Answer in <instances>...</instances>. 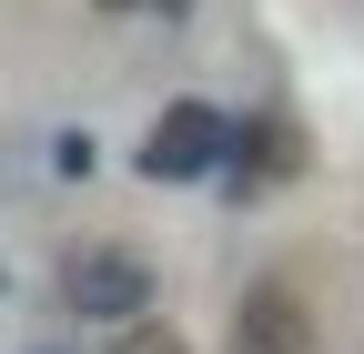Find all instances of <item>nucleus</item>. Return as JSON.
I'll return each instance as SVG.
<instances>
[{"instance_id": "f257e3e1", "label": "nucleus", "mask_w": 364, "mask_h": 354, "mask_svg": "<svg viewBox=\"0 0 364 354\" xmlns=\"http://www.w3.org/2000/svg\"><path fill=\"white\" fill-rule=\"evenodd\" d=\"M61 304L81 324H132V314H152V263L132 253V243H81L71 263H61Z\"/></svg>"}, {"instance_id": "f03ea898", "label": "nucleus", "mask_w": 364, "mask_h": 354, "mask_svg": "<svg viewBox=\"0 0 364 354\" xmlns=\"http://www.w3.org/2000/svg\"><path fill=\"white\" fill-rule=\"evenodd\" d=\"M233 162V122H223L213 102H172L152 132H142V172L152 183H203V172Z\"/></svg>"}, {"instance_id": "7ed1b4c3", "label": "nucleus", "mask_w": 364, "mask_h": 354, "mask_svg": "<svg viewBox=\"0 0 364 354\" xmlns=\"http://www.w3.org/2000/svg\"><path fill=\"white\" fill-rule=\"evenodd\" d=\"M233 354H314V314L284 274H263L243 304H233Z\"/></svg>"}, {"instance_id": "20e7f679", "label": "nucleus", "mask_w": 364, "mask_h": 354, "mask_svg": "<svg viewBox=\"0 0 364 354\" xmlns=\"http://www.w3.org/2000/svg\"><path fill=\"white\" fill-rule=\"evenodd\" d=\"M102 354H193V344H182L162 314H132V324H112V344H102Z\"/></svg>"}, {"instance_id": "39448f33", "label": "nucleus", "mask_w": 364, "mask_h": 354, "mask_svg": "<svg viewBox=\"0 0 364 354\" xmlns=\"http://www.w3.org/2000/svg\"><path fill=\"white\" fill-rule=\"evenodd\" d=\"M102 11H132V0H102Z\"/></svg>"}, {"instance_id": "423d86ee", "label": "nucleus", "mask_w": 364, "mask_h": 354, "mask_svg": "<svg viewBox=\"0 0 364 354\" xmlns=\"http://www.w3.org/2000/svg\"><path fill=\"white\" fill-rule=\"evenodd\" d=\"M41 354H61V344H41Z\"/></svg>"}]
</instances>
